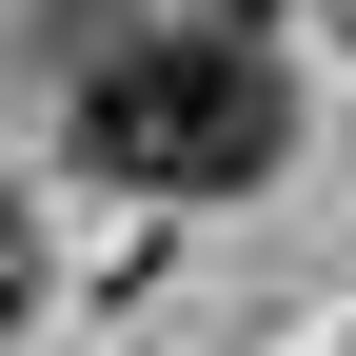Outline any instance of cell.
I'll list each match as a JSON object with an SVG mask.
<instances>
[{
    "label": "cell",
    "mask_w": 356,
    "mask_h": 356,
    "mask_svg": "<svg viewBox=\"0 0 356 356\" xmlns=\"http://www.w3.org/2000/svg\"><path fill=\"white\" fill-rule=\"evenodd\" d=\"M79 159L139 178V198H238L297 159V79L257 20H159L119 60H79Z\"/></svg>",
    "instance_id": "6da1fadb"
},
{
    "label": "cell",
    "mask_w": 356,
    "mask_h": 356,
    "mask_svg": "<svg viewBox=\"0 0 356 356\" xmlns=\"http://www.w3.org/2000/svg\"><path fill=\"white\" fill-rule=\"evenodd\" d=\"M0 317H20V218H0Z\"/></svg>",
    "instance_id": "7a4b0ae2"
}]
</instances>
